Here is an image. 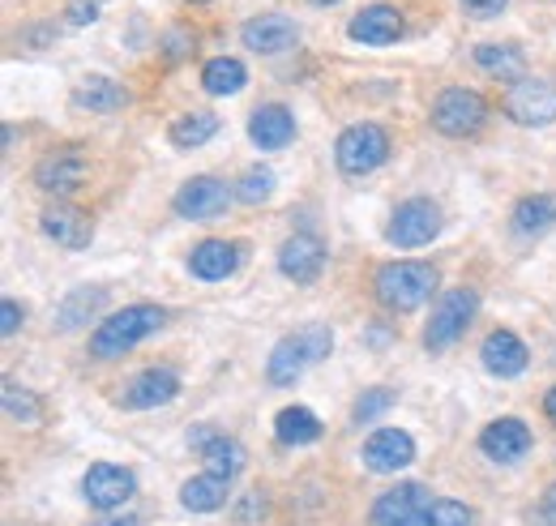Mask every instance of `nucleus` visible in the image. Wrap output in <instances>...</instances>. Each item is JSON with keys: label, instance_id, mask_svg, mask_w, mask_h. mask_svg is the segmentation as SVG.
Instances as JSON below:
<instances>
[{"label": "nucleus", "instance_id": "0eeeda50", "mask_svg": "<svg viewBox=\"0 0 556 526\" xmlns=\"http://www.w3.org/2000/svg\"><path fill=\"white\" fill-rule=\"evenodd\" d=\"M501 112L522 129H548L556 121V86L544 77H518L501 95Z\"/></svg>", "mask_w": 556, "mask_h": 526}, {"label": "nucleus", "instance_id": "79ce46f5", "mask_svg": "<svg viewBox=\"0 0 556 526\" xmlns=\"http://www.w3.org/2000/svg\"><path fill=\"white\" fill-rule=\"evenodd\" d=\"M544 415H548V419L556 424V386L548 390V394H544Z\"/></svg>", "mask_w": 556, "mask_h": 526}, {"label": "nucleus", "instance_id": "ddd939ff", "mask_svg": "<svg viewBox=\"0 0 556 526\" xmlns=\"http://www.w3.org/2000/svg\"><path fill=\"white\" fill-rule=\"evenodd\" d=\"M86 176H90V163H86V154L81 150H52L48 159H39V167H35V185L43 189V193H56V198H70L77 193L81 185H86Z\"/></svg>", "mask_w": 556, "mask_h": 526}, {"label": "nucleus", "instance_id": "7ed1b4c3", "mask_svg": "<svg viewBox=\"0 0 556 526\" xmlns=\"http://www.w3.org/2000/svg\"><path fill=\"white\" fill-rule=\"evenodd\" d=\"M167 326V309L159 304H129L121 313H112L108 322H99V329L90 334V355L94 360H121L125 351H134L138 342H146L150 334Z\"/></svg>", "mask_w": 556, "mask_h": 526}, {"label": "nucleus", "instance_id": "6ab92c4d", "mask_svg": "<svg viewBox=\"0 0 556 526\" xmlns=\"http://www.w3.org/2000/svg\"><path fill=\"white\" fill-rule=\"evenodd\" d=\"M180 398V377L172 368H141L138 377L125 386L121 406L129 411H154V406H167Z\"/></svg>", "mask_w": 556, "mask_h": 526}, {"label": "nucleus", "instance_id": "9b49d317", "mask_svg": "<svg viewBox=\"0 0 556 526\" xmlns=\"http://www.w3.org/2000/svg\"><path fill=\"white\" fill-rule=\"evenodd\" d=\"M39 227H43V236L52 240V245H61V249H90V240H94V218H90V210H81V205H73V201H52L43 214H39Z\"/></svg>", "mask_w": 556, "mask_h": 526}, {"label": "nucleus", "instance_id": "58836bf2", "mask_svg": "<svg viewBox=\"0 0 556 526\" xmlns=\"http://www.w3.org/2000/svg\"><path fill=\"white\" fill-rule=\"evenodd\" d=\"M505 4H509V0H463V9H467L471 17H496V13H505Z\"/></svg>", "mask_w": 556, "mask_h": 526}, {"label": "nucleus", "instance_id": "473e14b6", "mask_svg": "<svg viewBox=\"0 0 556 526\" xmlns=\"http://www.w3.org/2000/svg\"><path fill=\"white\" fill-rule=\"evenodd\" d=\"M0 398H4V415H9L13 424H39V419H43V402L35 398V390L17 386L13 377L0 386Z\"/></svg>", "mask_w": 556, "mask_h": 526}, {"label": "nucleus", "instance_id": "20e7f679", "mask_svg": "<svg viewBox=\"0 0 556 526\" xmlns=\"http://www.w3.org/2000/svg\"><path fill=\"white\" fill-rule=\"evenodd\" d=\"M476 313H480L476 287H450V291H441L437 304H432V317H428V326H424V347H428L432 355H437V351H450V347L471 329Z\"/></svg>", "mask_w": 556, "mask_h": 526}, {"label": "nucleus", "instance_id": "412c9836", "mask_svg": "<svg viewBox=\"0 0 556 526\" xmlns=\"http://www.w3.org/2000/svg\"><path fill=\"white\" fill-rule=\"evenodd\" d=\"M73 108L94 112V116H112V112L129 108V90H125L121 82L94 73V77H81V82H77V90H73Z\"/></svg>", "mask_w": 556, "mask_h": 526}, {"label": "nucleus", "instance_id": "a19ab883", "mask_svg": "<svg viewBox=\"0 0 556 526\" xmlns=\"http://www.w3.org/2000/svg\"><path fill=\"white\" fill-rule=\"evenodd\" d=\"M210 441H218V428H210V424H198V428H189V446L202 454Z\"/></svg>", "mask_w": 556, "mask_h": 526}, {"label": "nucleus", "instance_id": "f8f14e48", "mask_svg": "<svg viewBox=\"0 0 556 526\" xmlns=\"http://www.w3.org/2000/svg\"><path fill=\"white\" fill-rule=\"evenodd\" d=\"M278 270H282V278H291L295 287L317 283L321 270H326V245H321L313 231L287 236V240L278 245Z\"/></svg>", "mask_w": 556, "mask_h": 526}, {"label": "nucleus", "instance_id": "39448f33", "mask_svg": "<svg viewBox=\"0 0 556 526\" xmlns=\"http://www.w3.org/2000/svg\"><path fill=\"white\" fill-rule=\"evenodd\" d=\"M390 159V133L372 121L348 125L334 141V163L343 176H368Z\"/></svg>", "mask_w": 556, "mask_h": 526}, {"label": "nucleus", "instance_id": "dca6fc26", "mask_svg": "<svg viewBox=\"0 0 556 526\" xmlns=\"http://www.w3.org/2000/svg\"><path fill=\"white\" fill-rule=\"evenodd\" d=\"M531 446H535V437H531V428L518 419V415H501V419H492L484 433H480V450H484L492 462H518L531 454Z\"/></svg>", "mask_w": 556, "mask_h": 526}, {"label": "nucleus", "instance_id": "b1692460", "mask_svg": "<svg viewBox=\"0 0 556 526\" xmlns=\"http://www.w3.org/2000/svg\"><path fill=\"white\" fill-rule=\"evenodd\" d=\"M227 497H231V479L210 475V471L185 479V488H180V505H185L189 514H214V510L227 505Z\"/></svg>", "mask_w": 556, "mask_h": 526}, {"label": "nucleus", "instance_id": "ea45409f", "mask_svg": "<svg viewBox=\"0 0 556 526\" xmlns=\"http://www.w3.org/2000/svg\"><path fill=\"white\" fill-rule=\"evenodd\" d=\"M535 523L540 526H556V484L544 492V501H540V510H535Z\"/></svg>", "mask_w": 556, "mask_h": 526}, {"label": "nucleus", "instance_id": "2eb2a0df", "mask_svg": "<svg viewBox=\"0 0 556 526\" xmlns=\"http://www.w3.org/2000/svg\"><path fill=\"white\" fill-rule=\"evenodd\" d=\"M240 39L257 57H278V52H287V48L300 43V26L287 13H262V17H253V22L240 26Z\"/></svg>", "mask_w": 556, "mask_h": 526}, {"label": "nucleus", "instance_id": "c03bdc74", "mask_svg": "<svg viewBox=\"0 0 556 526\" xmlns=\"http://www.w3.org/2000/svg\"><path fill=\"white\" fill-rule=\"evenodd\" d=\"M193 4H210V0H193Z\"/></svg>", "mask_w": 556, "mask_h": 526}, {"label": "nucleus", "instance_id": "2f4dec72", "mask_svg": "<svg viewBox=\"0 0 556 526\" xmlns=\"http://www.w3.org/2000/svg\"><path fill=\"white\" fill-rule=\"evenodd\" d=\"M471 523H476L471 505H463V501H450V497H437L428 510H419L416 518H407L403 526H471Z\"/></svg>", "mask_w": 556, "mask_h": 526}, {"label": "nucleus", "instance_id": "423d86ee", "mask_svg": "<svg viewBox=\"0 0 556 526\" xmlns=\"http://www.w3.org/2000/svg\"><path fill=\"white\" fill-rule=\"evenodd\" d=\"M488 125V103L480 90H467V86H450L437 95L432 103V129L441 137H476Z\"/></svg>", "mask_w": 556, "mask_h": 526}, {"label": "nucleus", "instance_id": "e433bc0d", "mask_svg": "<svg viewBox=\"0 0 556 526\" xmlns=\"http://www.w3.org/2000/svg\"><path fill=\"white\" fill-rule=\"evenodd\" d=\"M22 322H26V309H22L17 300H4V304H0V334L13 338V334L22 329Z\"/></svg>", "mask_w": 556, "mask_h": 526}, {"label": "nucleus", "instance_id": "c756f323", "mask_svg": "<svg viewBox=\"0 0 556 526\" xmlns=\"http://www.w3.org/2000/svg\"><path fill=\"white\" fill-rule=\"evenodd\" d=\"M214 133H218V116L214 112H185V116L172 121L167 137H172L176 150H198V146H206Z\"/></svg>", "mask_w": 556, "mask_h": 526}, {"label": "nucleus", "instance_id": "1a4fd4ad", "mask_svg": "<svg viewBox=\"0 0 556 526\" xmlns=\"http://www.w3.org/2000/svg\"><path fill=\"white\" fill-rule=\"evenodd\" d=\"M231 198H236V189H227L218 176H193V180H185V185L176 189L172 210H176L180 218H189V223H210V218L227 214Z\"/></svg>", "mask_w": 556, "mask_h": 526}, {"label": "nucleus", "instance_id": "4468645a", "mask_svg": "<svg viewBox=\"0 0 556 526\" xmlns=\"http://www.w3.org/2000/svg\"><path fill=\"white\" fill-rule=\"evenodd\" d=\"M364 466L368 471H377V475H399L403 466H412L416 462V441H412V433H403V428H377L368 441H364Z\"/></svg>", "mask_w": 556, "mask_h": 526}, {"label": "nucleus", "instance_id": "72a5a7b5", "mask_svg": "<svg viewBox=\"0 0 556 526\" xmlns=\"http://www.w3.org/2000/svg\"><path fill=\"white\" fill-rule=\"evenodd\" d=\"M275 185H278V176L270 167H249V172L236 180V198L244 201V205H262V201H270Z\"/></svg>", "mask_w": 556, "mask_h": 526}, {"label": "nucleus", "instance_id": "37998d69", "mask_svg": "<svg viewBox=\"0 0 556 526\" xmlns=\"http://www.w3.org/2000/svg\"><path fill=\"white\" fill-rule=\"evenodd\" d=\"M99 526H141L138 518H108V523H99Z\"/></svg>", "mask_w": 556, "mask_h": 526}, {"label": "nucleus", "instance_id": "c9c22d12", "mask_svg": "<svg viewBox=\"0 0 556 526\" xmlns=\"http://www.w3.org/2000/svg\"><path fill=\"white\" fill-rule=\"evenodd\" d=\"M163 61L167 65H176V61H185L189 57V48H193V30H185V26H172L167 35H163Z\"/></svg>", "mask_w": 556, "mask_h": 526}, {"label": "nucleus", "instance_id": "9d476101", "mask_svg": "<svg viewBox=\"0 0 556 526\" xmlns=\"http://www.w3.org/2000/svg\"><path fill=\"white\" fill-rule=\"evenodd\" d=\"M138 492V475L129 466H116V462H94L86 475H81V497L94 505V510H121L129 497Z\"/></svg>", "mask_w": 556, "mask_h": 526}, {"label": "nucleus", "instance_id": "cd10ccee", "mask_svg": "<svg viewBox=\"0 0 556 526\" xmlns=\"http://www.w3.org/2000/svg\"><path fill=\"white\" fill-rule=\"evenodd\" d=\"M476 65L492 73V77H501V82H518L527 73V57L514 43H480L476 48Z\"/></svg>", "mask_w": 556, "mask_h": 526}, {"label": "nucleus", "instance_id": "c85d7f7f", "mask_svg": "<svg viewBox=\"0 0 556 526\" xmlns=\"http://www.w3.org/2000/svg\"><path fill=\"white\" fill-rule=\"evenodd\" d=\"M244 82H249V68L240 65L236 57H214V61H206V68H202V90L214 95V99L240 95Z\"/></svg>", "mask_w": 556, "mask_h": 526}, {"label": "nucleus", "instance_id": "f03ea898", "mask_svg": "<svg viewBox=\"0 0 556 526\" xmlns=\"http://www.w3.org/2000/svg\"><path fill=\"white\" fill-rule=\"evenodd\" d=\"M437 265L428 262H386L372 274V296L386 313H416L437 291Z\"/></svg>", "mask_w": 556, "mask_h": 526}, {"label": "nucleus", "instance_id": "7c9ffc66", "mask_svg": "<svg viewBox=\"0 0 556 526\" xmlns=\"http://www.w3.org/2000/svg\"><path fill=\"white\" fill-rule=\"evenodd\" d=\"M202 462H206L210 475H223V479H236L240 471H244V446L236 441V437H227V433H218V441H210L206 450H202Z\"/></svg>", "mask_w": 556, "mask_h": 526}, {"label": "nucleus", "instance_id": "5701e85b", "mask_svg": "<svg viewBox=\"0 0 556 526\" xmlns=\"http://www.w3.org/2000/svg\"><path fill=\"white\" fill-rule=\"evenodd\" d=\"M240 253H244V245L202 240V245L189 253V270H193V278H202V283H223V278H231V274H236Z\"/></svg>", "mask_w": 556, "mask_h": 526}, {"label": "nucleus", "instance_id": "f704fd0d", "mask_svg": "<svg viewBox=\"0 0 556 526\" xmlns=\"http://www.w3.org/2000/svg\"><path fill=\"white\" fill-rule=\"evenodd\" d=\"M399 402V394L390 390V386H372V390H364V394L355 398V406H351V419L355 424H377L390 406Z\"/></svg>", "mask_w": 556, "mask_h": 526}, {"label": "nucleus", "instance_id": "a878e982", "mask_svg": "<svg viewBox=\"0 0 556 526\" xmlns=\"http://www.w3.org/2000/svg\"><path fill=\"white\" fill-rule=\"evenodd\" d=\"M509 227L518 231V236H544V231H553L556 227V198L553 193H531V198H522L514 205V214H509Z\"/></svg>", "mask_w": 556, "mask_h": 526}, {"label": "nucleus", "instance_id": "f3484780", "mask_svg": "<svg viewBox=\"0 0 556 526\" xmlns=\"http://www.w3.org/2000/svg\"><path fill=\"white\" fill-rule=\"evenodd\" d=\"M348 35L364 48H390L403 39V13L394 4H368L348 22Z\"/></svg>", "mask_w": 556, "mask_h": 526}, {"label": "nucleus", "instance_id": "bb28decb", "mask_svg": "<svg viewBox=\"0 0 556 526\" xmlns=\"http://www.w3.org/2000/svg\"><path fill=\"white\" fill-rule=\"evenodd\" d=\"M275 437L282 446H313L321 437V419L308 411V406H282L275 415Z\"/></svg>", "mask_w": 556, "mask_h": 526}, {"label": "nucleus", "instance_id": "4be33fe9", "mask_svg": "<svg viewBox=\"0 0 556 526\" xmlns=\"http://www.w3.org/2000/svg\"><path fill=\"white\" fill-rule=\"evenodd\" d=\"M249 137L257 150H282L291 137H295V116L291 108L282 103H262L253 116H249Z\"/></svg>", "mask_w": 556, "mask_h": 526}, {"label": "nucleus", "instance_id": "6e6552de", "mask_svg": "<svg viewBox=\"0 0 556 526\" xmlns=\"http://www.w3.org/2000/svg\"><path fill=\"white\" fill-rule=\"evenodd\" d=\"M437 236H441V205L428 198H407L390 214V227H386V240L394 249H419V245H432Z\"/></svg>", "mask_w": 556, "mask_h": 526}, {"label": "nucleus", "instance_id": "a211bd4d", "mask_svg": "<svg viewBox=\"0 0 556 526\" xmlns=\"http://www.w3.org/2000/svg\"><path fill=\"white\" fill-rule=\"evenodd\" d=\"M432 505V497H428V488L419 484V479H407V484H394V488H386L377 501H372V526H403L407 518H416L419 510H428Z\"/></svg>", "mask_w": 556, "mask_h": 526}, {"label": "nucleus", "instance_id": "393cba45", "mask_svg": "<svg viewBox=\"0 0 556 526\" xmlns=\"http://www.w3.org/2000/svg\"><path fill=\"white\" fill-rule=\"evenodd\" d=\"M103 304H108V287H73L70 296L61 300V309H56V329L61 334L81 329L90 317H99Z\"/></svg>", "mask_w": 556, "mask_h": 526}, {"label": "nucleus", "instance_id": "aec40b11", "mask_svg": "<svg viewBox=\"0 0 556 526\" xmlns=\"http://www.w3.org/2000/svg\"><path fill=\"white\" fill-rule=\"evenodd\" d=\"M480 360H484V368L492 377L509 381V377H522L527 373L531 351H527V342L514 329H492L484 338V347H480Z\"/></svg>", "mask_w": 556, "mask_h": 526}, {"label": "nucleus", "instance_id": "f257e3e1", "mask_svg": "<svg viewBox=\"0 0 556 526\" xmlns=\"http://www.w3.org/2000/svg\"><path fill=\"white\" fill-rule=\"evenodd\" d=\"M334 351V329L326 322H308L295 334L278 338L270 360H266V381L270 386H295L313 364H321L326 355Z\"/></svg>", "mask_w": 556, "mask_h": 526}, {"label": "nucleus", "instance_id": "4c0bfd02", "mask_svg": "<svg viewBox=\"0 0 556 526\" xmlns=\"http://www.w3.org/2000/svg\"><path fill=\"white\" fill-rule=\"evenodd\" d=\"M94 17H99L94 0H70V26H90Z\"/></svg>", "mask_w": 556, "mask_h": 526}]
</instances>
